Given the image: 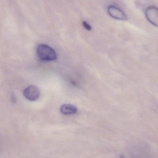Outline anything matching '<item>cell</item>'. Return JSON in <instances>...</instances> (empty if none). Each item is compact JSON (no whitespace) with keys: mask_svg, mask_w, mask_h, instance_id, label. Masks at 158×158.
I'll return each instance as SVG.
<instances>
[{"mask_svg":"<svg viewBox=\"0 0 158 158\" xmlns=\"http://www.w3.org/2000/svg\"><path fill=\"white\" fill-rule=\"evenodd\" d=\"M82 24L83 26V27H84L85 29L88 31H90L92 30V27H91V26H90L87 22H86V21H83Z\"/></svg>","mask_w":158,"mask_h":158,"instance_id":"6","label":"cell"},{"mask_svg":"<svg viewBox=\"0 0 158 158\" xmlns=\"http://www.w3.org/2000/svg\"><path fill=\"white\" fill-rule=\"evenodd\" d=\"M108 13L109 15L115 19L120 20H126L127 16L125 13L119 8L114 6H110L108 7Z\"/></svg>","mask_w":158,"mask_h":158,"instance_id":"4","label":"cell"},{"mask_svg":"<svg viewBox=\"0 0 158 158\" xmlns=\"http://www.w3.org/2000/svg\"><path fill=\"white\" fill-rule=\"evenodd\" d=\"M38 57L44 61H53L57 58L55 51L48 45L42 44L38 46L37 49Z\"/></svg>","mask_w":158,"mask_h":158,"instance_id":"1","label":"cell"},{"mask_svg":"<svg viewBox=\"0 0 158 158\" xmlns=\"http://www.w3.org/2000/svg\"><path fill=\"white\" fill-rule=\"evenodd\" d=\"M146 16L148 20L154 26L158 27V8L150 6L147 9Z\"/></svg>","mask_w":158,"mask_h":158,"instance_id":"3","label":"cell"},{"mask_svg":"<svg viewBox=\"0 0 158 158\" xmlns=\"http://www.w3.org/2000/svg\"><path fill=\"white\" fill-rule=\"evenodd\" d=\"M40 89L35 85H30L27 87L23 92L24 97L30 101H34L39 99L40 96Z\"/></svg>","mask_w":158,"mask_h":158,"instance_id":"2","label":"cell"},{"mask_svg":"<svg viewBox=\"0 0 158 158\" xmlns=\"http://www.w3.org/2000/svg\"><path fill=\"white\" fill-rule=\"evenodd\" d=\"M60 111L64 115H73L77 113V108L75 106L71 104H64L61 106Z\"/></svg>","mask_w":158,"mask_h":158,"instance_id":"5","label":"cell"}]
</instances>
